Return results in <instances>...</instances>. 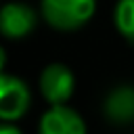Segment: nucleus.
Masks as SVG:
<instances>
[{
    "mask_svg": "<svg viewBox=\"0 0 134 134\" xmlns=\"http://www.w3.org/2000/svg\"><path fill=\"white\" fill-rule=\"evenodd\" d=\"M96 8V0H42V15L54 29L71 31L82 27Z\"/></svg>",
    "mask_w": 134,
    "mask_h": 134,
    "instance_id": "nucleus-1",
    "label": "nucleus"
},
{
    "mask_svg": "<svg viewBox=\"0 0 134 134\" xmlns=\"http://www.w3.org/2000/svg\"><path fill=\"white\" fill-rule=\"evenodd\" d=\"M73 73L61 65V63H52L48 65L42 75H40V90L42 96L52 105V107H61L69 100V96L73 94Z\"/></svg>",
    "mask_w": 134,
    "mask_h": 134,
    "instance_id": "nucleus-2",
    "label": "nucleus"
},
{
    "mask_svg": "<svg viewBox=\"0 0 134 134\" xmlns=\"http://www.w3.org/2000/svg\"><path fill=\"white\" fill-rule=\"evenodd\" d=\"M29 107V90L23 80L0 73V119H19Z\"/></svg>",
    "mask_w": 134,
    "mask_h": 134,
    "instance_id": "nucleus-3",
    "label": "nucleus"
},
{
    "mask_svg": "<svg viewBox=\"0 0 134 134\" xmlns=\"http://www.w3.org/2000/svg\"><path fill=\"white\" fill-rule=\"evenodd\" d=\"M36 27V13L21 2H8L0 8V34L4 38L17 40L25 38Z\"/></svg>",
    "mask_w": 134,
    "mask_h": 134,
    "instance_id": "nucleus-4",
    "label": "nucleus"
},
{
    "mask_svg": "<svg viewBox=\"0 0 134 134\" xmlns=\"http://www.w3.org/2000/svg\"><path fill=\"white\" fill-rule=\"evenodd\" d=\"M40 134H86V124L73 109L61 105L42 115Z\"/></svg>",
    "mask_w": 134,
    "mask_h": 134,
    "instance_id": "nucleus-5",
    "label": "nucleus"
},
{
    "mask_svg": "<svg viewBox=\"0 0 134 134\" xmlns=\"http://www.w3.org/2000/svg\"><path fill=\"white\" fill-rule=\"evenodd\" d=\"M105 113L111 121H132L134 119V88H117L109 94L105 103Z\"/></svg>",
    "mask_w": 134,
    "mask_h": 134,
    "instance_id": "nucleus-6",
    "label": "nucleus"
},
{
    "mask_svg": "<svg viewBox=\"0 0 134 134\" xmlns=\"http://www.w3.org/2000/svg\"><path fill=\"white\" fill-rule=\"evenodd\" d=\"M115 27L119 29V34L134 42V0H119L115 6Z\"/></svg>",
    "mask_w": 134,
    "mask_h": 134,
    "instance_id": "nucleus-7",
    "label": "nucleus"
},
{
    "mask_svg": "<svg viewBox=\"0 0 134 134\" xmlns=\"http://www.w3.org/2000/svg\"><path fill=\"white\" fill-rule=\"evenodd\" d=\"M0 134H21L15 126H8V124H0Z\"/></svg>",
    "mask_w": 134,
    "mask_h": 134,
    "instance_id": "nucleus-8",
    "label": "nucleus"
},
{
    "mask_svg": "<svg viewBox=\"0 0 134 134\" xmlns=\"http://www.w3.org/2000/svg\"><path fill=\"white\" fill-rule=\"evenodd\" d=\"M4 63H6V54H4V48H0V73H2Z\"/></svg>",
    "mask_w": 134,
    "mask_h": 134,
    "instance_id": "nucleus-9",
    "label": "nucleus"
}]
</instances>
